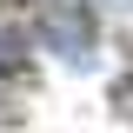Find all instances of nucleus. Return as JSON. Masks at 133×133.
<instances>
[{"mask_svg":"<svg viewBox=\"0 0 133 133\" xmlns=\"http://www.w3.org/2000/svg\"><path fill=\"white\" fill-rule=\"evenodd\" d=\"M40 40H47L60 60L87 66V60H93V14H87L80 0H53L47 14H40Z\"/></svg>","mask_w":133,"mask_h":133,"instance_id":"obj_1","label":"nucleus"},{"mask_svg":"<svg viewBox=\"0 0 133 133\" xmlns=\"http://www.w3.org/2000/svg\"><path fill=\"white\" fill-rule=\"evenodd\" d=\"M27 53H33V40L20 27H0V80H14V73H27Z\"/></svg>","mask_w":133,"mask_h":133,"instance_id":"obj_2","label":"nucleus"}]
</instances>
